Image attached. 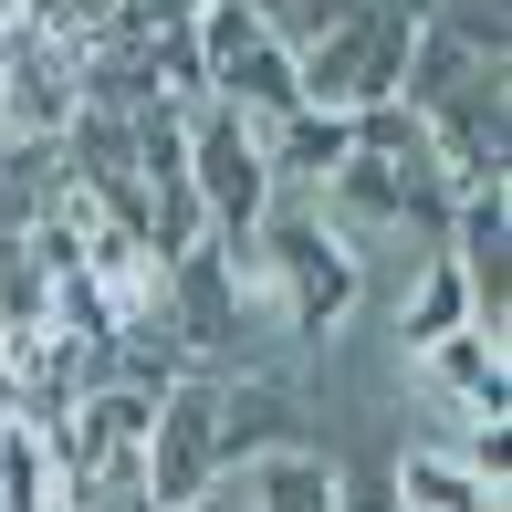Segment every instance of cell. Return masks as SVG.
<instances>
[{
	"label": "cell",
	"mask_w": 512,
	"mask_h": 512,
	"mask_svg": "<svg viewBox=\"0 0 512 512\" xmlns=\"http://www.w3.org/2000/svg\"><path fill=\"white\" fill-rule=\"evenodd\" d=\"M251 230H262L272 272H283V335L293 345H335L345 324H356V304H366V251L345 241L314 199H272Z\"/></svg>",
	"instance_id": "obj_1"
},
{
	"label": "cell",
	"mask_w": 512,
	"mask_h": 512,
	"mask_svg": "<svg viewBox=\"0 0 512 512\" xmlns=\"http://www.w3.org/2000/svg\"><path fill=\"white\" fill-rule=\"evenodd\" d=\"M408 32H418V21L398 11V0H366V11H345V21H314V32L293 42L304 105H324V115L387 105V95H398V63H408Z\"/></svg>",
	"instance_id": "obj_2"
},
{
	"label": "cell",
	"mask_w": 512,
	"mask_h": 512,
	"mask_svg": "<svg viewBox=\"0 0 512 512\" xmlns=\"http://www.w3.org/2000/svg\"><path fill=\"white\" fill-rule=\"evenodd\" d=\"M147 418H157V398H136V387H115V377L74 387V408L42 429V439H53L63 492H136V460H147Z\"/></svg>",
	"instance_id": "obj_3"
},
{
	"label": "cell",
	"mask_w": 512,
	"mask_h": 512,
	"mask_svg": "<svg viewBox=\"0 0 512 512\" xmlns=\"http://www.w3.org/2000/svg\"><path fill=\"white\" fill-rule=\"evenodd\" d=\"M209 481H220V377H209V366H189V377L157 398V418H147L136 502H147V512H189Z\"/></svg>",
	"instance_id": "obj_4"
},
{
	"label": "cell",
	"mask_w": 512,
	"mask_h": 512,
	"mask_svg": "<svg viewBox=\"0 0 512 512\" xmlns=\"http://www.w3.org/2000/svg\"><path fill=\"white\" fill-rule=\"evenodd\" d=\"M178 157H189V189H199V209H209V230H251L272 199V157H262V126H241L230 105H189L178 115Z\"/></svg>",
	"instance_id": "obj_5"
},
{
	"label": "cell",
	"mask_w": 512,
	"mask_h": 512,
	"mask_svg": "<svg viewBox=\"0 0 512 512\" xmlns=\"http://www.w3.org/2000/svg\"><path fill=\"white\" fill-rule=\"evenodd\" d=\"M84 115V53L63 32H11L0 42V147H63Z\"/></svg>",
	"instance_id": "obj_6"
},
{
	"label": "cell",
	"mask_w": 512,
	"mask_h": 512,
	"mask_svg": "<svg viewBox=\"0 0 512 512\" xmlns=\"http://www.w3.org/2000/svg\"><path fill=\"white\" fill-rule=\"evenodd\" d=\"M157 324L189 345V366H209V377H220V366H251V304L230 293L220 241H199V251L168 262V283H157Z\"/></svg>",
	"instance_id": "obj_7"
},
{
	"label": "cell",
	"mask_w": 512,
	"mask_h": 512,
	"mask_svg": "<svg viewBox=\"0 0 512 512\" xmlns=\"http://www.w3.org/2000/svg\"><path fill=\"white\" fill-rule=\"evenodd\" d=\"M293 439H314V398L283 377V366H220V471H241V460L262 450H293Z\"/></svg>",
	"instance_id": "obj_8"
},
{
	"label": "cell",
	"mask_w": 512,
	"mask_h": 512,
	"mask_svg": "<svg viewBox=\"0 0 512 512\" xmlns=\"http://www.w3.org/2000/svg\"><path fill=\"white\" fill-rule=\"evenodd\" d=\"M502 356H512L502 335L460 324V335H439L429 356H418V377L450 398V418H502V408H512V366H502Z\"/></svg>",
	"instance_id": "obj_9"
},
{
	"label": "cell",
	"mask_w": 512,
	"mask_h": 512,
	"mask_svg": "<svg viewBox=\"0 0 512 512\" xmlns=\"http://www.w3.org/2000/svg\"><path fill=\"white\" fill-rule=\"evenodd\" d=\"M209 105H230L241 126H283L293 105H304V74H293V42L283 32H262V42H241V53L209 74Z\"/></svg>",
	"instance_id": "obj_10"
},
{
	"label": "cell",
	"mask_w": 512,
	"mask_h": 512,
	"mask_svg": "<svg viewBox=\"0 0 512 512\" xmlns=\"http://www.w3.org/2000/svg\"><path fill=\"white\" fill-rule=\"evenodd\" d=\"M345 147H356V115H324V105H293L283 126H262V157H272V189L283 199H314L345 168Z\"/></svg>",
	"instance_id": "obj_11"
},
{
	"label": "cell",
	"mask_w": 512,
	"mask_h": 512,
	"mask_svg": "<svg viewBox=\"0 0 512 512\" xmlns=\"http://www.w3.org/2000/svg\"><path fill=\"white\" fill-rule=\"evenodd\" d=\"M335 481H345V460L324 439H293V450L241 460V512H335Z\"/></svg>",
	"instance_id": "obj_12"
},
{
	"label": "cell",
	"mask_w": 512,
	"mask_h": 512,
	"mask_svg": "<svg viewBox=\"0 0 512 512\" xmlns=\"http://www.w3.org/2000/svg\"><path fill=\"white\" fill-rule=\"evenodd\" d=\"M387 492H398V512H512L502 481H481L460 450H408L387 471Z\"/></svg>",
	"instance_id": "obj_13"
},
{
	"label": "cell",
	"mask_w": 512,
	"mask_h": 512,
	"mask_svg": "<svg viewBox=\"0 0 512 512\" xmlns=\"http://www.w3.org/2000/svg\"><path fill=\"white\" fill-rule=\"evenodd\" d=\"M460 324H471V283H460L450 251H429V262H418V283L398 293V356L418 366L439 335H460Z\"/></svg>",
	"instance_id": "obj_14"
},
{
	"label": "cell",
	"mask_w": 512,
	"mask_h": 512,
	"mask_svg": "<svg viewBox=\"0 0 512 512\" xmlns=\"http://www.w3.org/2000/svg\"><path fill=\"white\" fill-rule=\"evenodd\" d=\"M0 512H63L53 439H42L32 418H0Z\"/></svg>",
	"instance_id": "obj_15"
},
{
	"label": "cell",
	"mask_w": 512,
	"mask_h": 512,
	"mask_svg": "<svg viewBox=\"0 0 512 512\" xmlns=\"http://www.w3.org/2000/svg\"><path fill=\"white\" fill-rule=\"evenodd\" d=\"M335 512H398V492H387V481H356V471H345V481H335Z\"/></svg>",
	"instance_id": "obj_16"
},
{
	"label": "cell",
	"mask_w": 512,
	"mask_h": 512,
	"mask_svg": "<svg viewBox=\"0 0 512 512\" xmlns=\"http://www.w3.org/2000/svg\"><path fill=\"white\" fill-rule=\"evenodd\" d=\"M11 32H42V0H0V42Z\"/></svg>",
	"instance_id": "obj_17"
}]
</instances>
